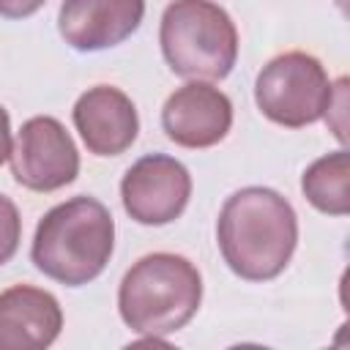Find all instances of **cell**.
Returning a JSON list of instances; mask_svg holds the SVG:
<instances>
[{"mask_svg":"<svg viewBox=\"0 0 350 350\" xmlns=\"http://www.w3.org/2000/svg\"><path fill=\"white\" fill-rule=\"evenodd\" d=\"M74 126L93 156H120L139 134L134 101L115 85L88 88L74 104Z\"/></svg>","mask_w":350,"mask_h":350,"instance_id":"cell-10","label":"cell"},{"mask_svg":"<svg viewBox=\"0 0 350 350\" xmlns=\"http://www.w3.org/2000/svg\"><path fill=\"white\" fill-rule=\"evenodd\" d=\"M350 159L347 150L339 148L328 156L312 161L301 175V191L312 208L328 216L350 213Z\"/></svg>","mask_w":350,"mask_h":350,"instance_id":"cell-12","label":"cell"},{"mask_svg":"<svg viewBox=\"0 0 350 350\" xmlns=\"http://www.w3.org/2000/svg\"><path fill=\"white\" fill-rule=\"evenodd\" d=\"M161 55L183 79H224L238 60V30L213 0H172L159 25Z\"/></svg>","mask_w":350,"mask_h":350,"instance_id":"cell-4","label":"cell"},{"mask_svg":"<svg viewBox=\"0 0 350 350\" xmlns=\"http://www.w3.org/2000/svg\"><path fill=\"white\" fill-rule=\"evenodd\" d=\"M11 148H14V139H11V118H8L5 107L0 104V164L8 161Z\"/></svg>","mask_w":350,"mask_h":350,"instance_id":"cell-15","label":"cell"},{"mask_svg":"<svg viewBox=\"0 0 350 350\" xmlns=\"http://www.w3.org/2000/svg\"><path fill=\"white\" fill-rule=\"evenodd\" d=\"M44 3L46 0H0V16H5V19H27Z\"/></svg>","mask_w":350,"mask_h":350,"instance_id":"cell-14","label":"cell"},{"mask_svg":"<svg viewBox=\"0 0 350 350\" xmlns=\"http://www.w3.org/2000/svg\"><path fill=\"white\" fill-rule=\"evenodd\" d=\"M60 328L63 309L49 290L14 284L0 293V350H44Z\"/></svg>","mask_w":350,"mask_h":350,"instance_id":"cell-11","label":"cell"},{"mask_svg":"<svg viewBox=\"0 0 350 350\" xmlns=\"http://www.w3.org/2000/svg\"><path fill=\"white\" fill-rule=\"evenodd\" d=\"M145 16V0H63L57 30L77 52H101L137 33Z\"/></svg>","mask_w":350,"mask_h":350,"instance_id":"cell-9","label":"cell"},{"mask_svg":"<svg viewBox=\"0 0 350 350\" xmlns=\"http://www.w3.org/2000/svg\"><path fill=\"white\" fill-rule=\"evenodd\" d=\"M325 66L306 52H284L268 60L254 79L257 109L276 126L304 129L325 118L334 101Z\"/></svg>","mask_w":350,"mask_h":350,"instance_id":"cell-5","label":"cell"},{"mask_svg":"<svg viewBox=\"0 0 350 350\" xmlns=\"http://www.w3.org/2000/svg\"><path fill=\"white\" fill-rule=\"evenodd\" d=\"M115 252V219L109 208L88 194L49 208L33 235V265L66 287L98 279Z\"/></svg>","mask_w":350,"mask_h":350,"instance_id":"cell-2","label":"cell"},{"mask_svg":"<svg viewBox=\"0 0 350 350\" xmlns=\"http://www.w3.org/2000/svg\"><path fill=\"white\" fill-rule=\"evenodd\" d=\"M202 304V276L191 260L172 252L139 257L120 279V320L145 339L180 331Z\"/></svg>","mask_w":350,"mask_h":350,"instance_id":"cell-3","label":"cell"},{"mask_svg":"<svg viewBox=\"0 0 350 350\" xmlns=\"http://www.w3.org/2000/svg\"><path fill=\"white\" fill-rule=\"evenodd\" d=\"M22 241V216L11 197L0 194V268L14 260Z\"/></svg>","mask_w":350,"mask_h":350,"instance_id":"cell-13","label":"cell"},{"mask_svg":"<svg viewBox=\"0 0 350 350\" xmlns=\"http://www.w3.org/2000/svg\"><path fill=\"white\" fill-rule=\"evenodd\" d=\"M161 129L167 139L180 148H213L232 129V101L211 82L189 79L167 96L161 107Z\"/></svg>","mask_w":350,"mask_h":350,"instance_id":"cell-8","label":"cell"},{"mask_svg":"<svg viewBox=\"0 0 350 350\" xmlns=\"http://www.w3.org/2000/svg\"><path fill=\"white\" fill-rule=\"evenodd\" d=\"M216 243L227 268L246 282L276 279L298 246L293 205L268 186L232 191L216 219Z\"/></svg>","mask_w":350,"mask_h":350,"instance_id":"cell-1","label":"cell"},{"mask_svg":"<svg viewBox=\"0 0 350 350\" xmlns=\"http://www.w3.org/2000/svg\"><path fill=\"white\" fill-rule=\"evenodd\" d=\"M11 175L30 191H57L79 175V153L66 126L52 115L22 123L11 148Z\"/></svg>","mask_w":350,"mask_h":350,"instance_id":"cell-6","label":"cell"},{"mask_svg":"<svg viewBox=\"0 0 350 350\" xmlns=\"http://www.w3.org/2000/svg\"><path fill=\"white\" fill-rule=\"evenodd\" d=\"M191 197V175L186 164L167 153H148L137 159L120 180L123 211L145 227L175 221Z\"/></svg>","mask_w":350,"mask_h":350,"instance_id":"cell-7","label":"cell"}]
</instances>
